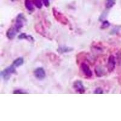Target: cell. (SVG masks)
<instances>
[{"label":"cell","instance_id":"6da1fadb","mask_svg":"<svg viewBox=\"0 0 121 121\" xmlns=\"http://www.w3.org/2000/svg\"><path fill=\"white\" fill-rule=\"evenodd\" d=\"M34 75L38 79H43L46 76V73L43 68L38 67L35 70Z\"/></svg>","mask_w":121,"mask_h":121},{"label":"cell","instance_id":"7a4b0ae2","mask_svg":"<svg viewBox=\"0 0 121 121\" xmlns=\"http://www.w3.org/2000/svg\"><path fill=\"white\" fill-rule=\"evenodd\" d=\"M73 87L76 91L79 93H85V88L84 87L83 83L81 81H76L73 83Z\"/></svg>","mask_w":121,"mask_h":121},{"label":"cell","instance_id":"3957f363","mask_svg":"<svg viewBox=\"0 0 121 121\" xmlns=\"http://www.w3.org/2000/svg\"><path fill=\"white\" fill-rule=\"evenodd\" d=\"M116 67L115 58L113 55H110L108 60L107 69L109 72H113Z\"/></svg>","mask_w":121,"mask_h":121},{"label":"cell","instance_id":"277c9868","mask_svg":"<svg viewBox=\"0 0 121 121\" xmlns=\"http://www.w3.org/2000/svg\"><path fill=\"white\" fill-rule=\"evenodd\" d=\"M24 16L22 14H19L17 17V20H16V24H15V28L17 29L18 32L21 30V28L23 26V20H24Z\"/></svg>","mask_w":121,"mask_h":121},{"label":"cell","instance_id":"5b68a950","mask_svg":"<svg viewBox=\"0 0 121 121\" xmlns=\"http://www.w3.org/2000/svg\"><path fill=\"white\" fill-rule=\"evenodd\" d=\"M81 69H82V72H84V74L87 76H88V77H91V76H92L93 75L92 72H91L90 68L89 67V66H88L87 64H85V63L82 64Z\"/></svg>","mask_w":121,"mask_h":121},{"label":"cell","instance_id":"8992f818","mask_svg":"<svg viewBox=\"0 0 121 121\" xmlns=\"http://www.w3.org/2000/svg\"><path fill=\"white\" fill-rule=\"evenodd\" d=\"M17 32H18V31H17V29H15V27H12L7 30V33H6V36H7V37L9 39H12L16 36Z\"/></svg>","mask_w":121,"mask_h":121},{"label":"cell","instance_id":"52a82bcc","mask_svg":"<svg viewBox=\"0 0 121 121\" xmlns=\"http://www.w3.org/2000/svg\"><path fill=\"white\" fill-rule=\"evenodd\" d=\"M54 13H56L58 15V17H55V18H56V19L58 21L60 22L61 23L64 24H66L67 23L68 21H67V19H66V18L64 17L63 15H62L61 13H60L59 12L54 11Z\"/></svg>","mask_w":121,"mask_h":121},{"label":"cell","instance_id":"ba28073f","mask_svg":"<svg viewBox=\"0 0 121 121\" xmlns=\"http://www.w3.org/2000/svg\"><path fill=\"white\" fill-rule=\"evenodd\" d=\"M73 50L72 47H67V46H60L59 48L57 49L58 52L60 53H68L72 52Z\"/></svg>","mask_w":121,"mask_h":121},{"label":"cell","instance_id":"9c48e42d","mask_svg":"<svg viewBox=\"0 0 121 121\" xmlns=\"http://www.w3.org/2000/svg\"><path fill=\"white\" fill-rule=\"evenodd\" d=\"M33 3L31 0H25V6L29 11H33L34 9Z\"/></svg>","mask_w":121,"mask_h":121},{"label":"cell","instance_id":"30bf717a","mask_svg":"<svg viewBox=\"0 0 121 121\" xmlns=\"http://www.w3.org/2000/svg\"><path fill=\"white\" fill-rule=\"evenodd\" d=\"M24 63V59L22 58H18L15 59L13 62V65L15 67H19L21 66V65L23 64Z\"/></svg>","mask_w":121,"mask_h":121},{"label":"cell","instance_id":"8fae6325","mask_svg":"<svg viewBox=\"0 0 121 121\" xmlns=\"http://www.w3.org/2000/svg\"><path fill=\"white\" fill-rule=\"evenodd\" d=\"M1 74L2 77L4 78V80H6V81H7V80L9 79V78H10V76H11V75H10L11 74L10 73H9L8 72H7L5 69L3 70V72H1Z\"/></svg>","mask_w":121,"mask_h":121},{"label":"cell","instance_id":"7c38bea8","mask_svg":"<svg viewBox=\"0 0 121 121\" xmlns=\"http://www.w3.org/2000/svg\"><path fill=\"white\" fill-rule=\"evenodd\" d=\"M116 3V0H106L105 7L107 9L112 8Z\"/></svg>","mask_w":121,"mask_h":121},{"label":"cell","instance_id":"4fadbf2b","mask_svg":"<svg viewBox=\"0 0 121 121\" xmlns=\"http://www.w3.org/2000/svg\"><path fill=\"white\" fill-rule=\"evenodd\" d=\"M95 72H96V76H98L99 77L103 76L104 73V70L102 68L100 67H96V69H95Z\"/></svg>","mask_w":121,"mask_h":121},{"label":"cell","instance_id":"5bb4252c","mask_svg":"<svg viewBox=\"0 0 121 121\" xmlns=\"http://www.w3.org/2000/svg\"><path fill=\"white\" fill-rule=\"evenodd\" d=\"M33 3L38 9H41L43 7L42 0H33Z\"/></svg>","mask_w":121,"mask_h":121},{"label":"cell","instance_id":"9a60e30c","mask_svg":"<svg viewBox=\"0 0 121 121\" xmlns=\"http://www.w3.org/2000/svg\"><path fill=\"white\" fill-rule=\"evenodd\" d=\"M110 26V23L108 21H104L102 22V24L101 26V28L102 29H106V28H107L108 27H109Z\"/></svg>","mask_w":121,"mask_h":121},{"label":"cell","instance_id":"2e32d148","mask_svg":"<svg viewBox=\"0 0 121 121\" xmlns=\"http://www.w3.org/2000/svg\"><path fill=\"white\" fill-rule=\"evenodd\" d=\"M29 38H31V36H27L26 33H21L18 36V39H29Z\"/></svg>","mask_w":121,"mask_h":121},{"label":"cell","instance_id":"e0dca14e","mask_svg":"<svg viewBox=\"0 0 121 121\" xmlns=\"http://www.w3.org/2000/svg\"><path fill=\"white\" fill-rule=\"evenodd\" d=\"M103 90L101 88H97L94 91V93L95 94H102L103 93Z\"/></svg>","mask_w":121,"mask_h":121},{"label":"cell","instance_id":"ac0fdd59","mask_svg":"<svg viewBox=\"0 0 121 121\" xmlns=\"http://www.w3.org/2000/svg\"><path fill=\"white\" fill-rule=\"evenodd\" d=\"M13 93H15V94H23V93H27L26 92H25V91H22V90H15V91H14Z\"/></svg>","mask_w":121,"mask_h":121},{"label":"cell","instance_id":"d6986e66","mask_svg":"<svg viewBox=\"0 0 121 121\" xmlns=\"http://www.w3.org/2000/svg\"><path fill=\"white\" fill-rule=\"evenodd\" d=\"M106 17H107V15H106L105 12H104L102 13V15H100V18H99V20H100V21H103L104 19Z\"/></svg>","mask_w":121,"mask_h":121},{"label":"cell","instance_id":"ffe728a7","mask_svg":"<svg viewBox=\"0 0 121 121\" xmlns=\"http://www.w3.org/2000/svg\"><path fill=\"white\" fill-rule=\"evenodd\" d=\"M42 1H43V3H44V4L46 6V7H48V6H50L48 0H42Z\"/></svg>","mask_w":121,"mask_h":121},{"label":"cell","instance_id":"44dd1931","mask_svg":"<svg viewBox=\"0 0 121 121\" xmlns=\"http://www.w3.org/2000/svg\"><path fill=\"white\" fill-rule=\"evenodd\" d=\"M12 1H16V0H12Z\"/></svg>","mask_w":121,"mask_h":121}]
</instances>
